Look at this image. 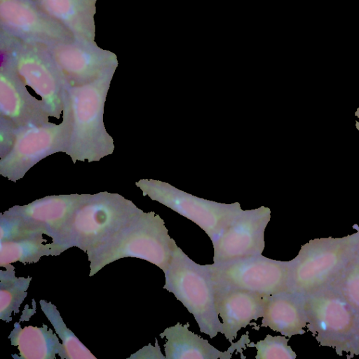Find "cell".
<instances>
[{"label":"cell","mask_w":359,"mask_h":359,"mask_svg":"<svg viewBox=\"0 0 359 359\" xmlns=\"http://www.w3.org/2000/svg\"><path fill=\"white\" fill-rule=\"evenodd\" d=\"M177 247L163 220L154 212L142 210L119 231L87 252L89 276L124 257L146 260L165 271Z\"/></svg>","instance_id":"7a4b0ae2"},{"label":"cell","mask_w":359,"mask_h":359,"mask_svg":"<svg viewBox=\"0 0 359 359\" xmlns=\"http://www.w3.org/2000/svg\"><path fill=\"white\" fill-rule=\"evenodd\" d=\"M0 318L11 320V313L19 311V306L27 292L31 278H16L13 266L6 271H0Z\"/></svg>","instance_id":"7402d4cb"},{"label":"cell","mask_w":359,"mask_h":359,"mask_svg":"<svg viewBox=\"0 0 359 359\" xmlns=\"http://www.w3.org/2000/svg\"><path fill=\"white\" fill-rule=\"evenodd\" d=\"M60 124H32L13 130L10 149L1 157L0 174L15 182L39 161L57 152L65 153L67 120Z\"/></svg>","instance_id":"ba28073f"},{"label":"cell","mask_w":359,"mask_h":359,"mask_svg":"<svg viewBox=\"0 0 359 359\" xmlns=\"http://www.w3.org/2000/svg\"><path fill=\"white\" fill-rule=\"evenodd\" d=\"M269 220L270 210L264 207L236 215L212 241L213 264L262 255Z\"/></svg>","instance_id":"9c48e42d"},{"label":"cell","mask_w":359,"mask_h":359,"mask_svg":"<svg viewBox=\"0 0 359 359\" xmlns=\"http://www.w3.org/2000/svg\"><path fill=\"white\" fill-rule=\"evenodd\" d=\"M144 195L168 206L179 214L194 222L210 238L211 241L220 231L242 211L238 204L223 205L195 198L175 197L157 189L142 180L136 182Z\"/></svg>","instance_id":"7c38bea8"},{"label":"cell","mask_w":359,"mask_h":359,"mask_svg":"<svg viewBox=\"0 0 359 359\" xmlns=\"http://www.w3.org/2000/svg\"><path fill=\"white\" fill-rule=\"evenodd\" d=\"M189 323L167 327L160 334L161 338L166 339L164 344L165 359H230L235 351L243 353L250 342L248 334L241 339L226 351H220L212 346L208 340L200 337L189 330Z\"/></svg>","instance_id":"e0dca14e"},{"label":"cell","mask_w":359,"mask_h":359,"mask_svg":"<svg viewBox=\"0 0 359 359\" xmlns=\"http://www.w3.org/2000/svg\"><path fill=\"white\" fill-rule=\"evenodd\" d=\"M261 327H268L289 338L305 333L307 319L304 297L291 291L269 296Z\"/></svg>","instance_id":"ac0fdd59"},{"label":"cell","mask_w":359,"mask_h":359,"mask_svg":"<svg viewBox=\"0 0 359 359\" xmlns=\"http://www.w3.org/2000/svg\"><path fill=\"white\" fill-rule=\"evenodd\" d=\"M50 57L65 85L71 86L90 83L114 72L117 64L111 54L69 43L53 48Z\"/></svg>","instance_id":"8fae6325"},{"label":"cell","mask_w":359,"mask_h":359,"mask_svg":"<svg viewBox=\"0 0 359 359\" xmlns=\"http://www.w3.org/2000/svg\"><path fill=\"white\" fill-rule=\"evenodd\" d=\"M0 124L16 130L32 124L48 123L49 115L42 102L7 68L0 73Z\"/></svg>","instance_id":"5bb4252c"},{"label":"cell","mask_w":359,"mask_h":359,"mask_svg":"<svg viewBox=\"0 0 359 359\" xmlns=\"http://www.w3.org/2000/svg\"><path fill=\"white\" fill-rule=\"evenodd\" d=\"M289 339L285 336H271L257 341L248 344V347H255L257 349L256 359H294L297 355L287 344Z\"/></svg>","instance_id":"d4e9b609"},{"label":"cell","mask_w":359,"mask_h":359,"mask_svg":"<svg viewBox=\"0 0 359 359\" xmlns=\"http://www.w3.org/2000/svg\"><path fill=\"white\" fill-rule=\"evenodd\" d=\"M214 287L215 309L222 320L221 333L232 344L241 328L262 318L269 296L240 288Z\"/></svg>","instance_id":"9a60e30c"},{"label":"cell","mask_w":359,"mask_h":359,"mask_svg":"<svg viewBox=\"0 0 359 359\" xmlns=\"http://www.w3.org/2000/svg\"><path fill=\"white\" fill-rule=\"evenodd\" d=\"M142 210L118 194L90 196L75 210L60 238L67 249L88 252L126 226Z\"/></svg>","instance_id":"3957f363"},{"label":"cell","mask_w":359,"mask_h":359,"mask_svg":"<svg viewBox=\"0 0 359 359\" xmlns=\"http://www.w3.org/2000/svg\"><path fill=\"white\" fill-rule=\"evenodd\" d=\"M351 353L359 355V323H358V327L355 341H354L352 349L351 351Z\"/></svg>","instance_id":"4316f807"},{"label":"cell","mask_w":359,"mask_h":359,"mask_svg":"<svg viewBox=\"0 0 359 359\" xmlns=\"http://www.w3.org/2000/svg\"><path fill=\"white\" fill-rule=\"evenodd\" d=\"M114 72L79 86H65L62 116L67 120L65 153L73 163L98 161L114 152L103 122L104 107Z\"/></svg>","instance_id":"6da1fadb"},{"label":"cell","mask_w":359,"mask_h":359,"mask_svg":"<svg viewBox=\"0 0 359 359\" xmlns=\"http://www.w3.org/2000/svg\"><path fill=\"white\" fill-rule=\"evenodd\" d=\"M42 235L33 236L11 241H1L0 265L7 267L10 264L20 262L24 264L36 262L42 256L59 255L67 248L52 242L43 245Z\"/></svg>","instance_id":"44dd1931"},{"label":"cell","mask_w":359,"mask_h":359,"mask_svg":"<svg viewBox=\"0 0 359 359\" xmlns=\"http://www.w3.org/2000/svg\"><path fill=\"white\" fill-rule=\"evenodd\" d=\"M40 305L43 312L62 339L64 350L63 358L96 359V357L67 328L55 305L45 300H41Z\"/></svg>","instance_id":"603a6c76"},{"label":"cell","mask_w":359,"mask_h":359,"mask_svg":"<svg viewBox=\"0 0 359 359\" xmlns=\"http://www.w3.org/2000/svg\"><path fill=\"white\" fill-rule=\"evenodd\" d=\"M0 18L10 31L28 38L64 41L67 32L26 0H0Z\"/></svg>","instance_id":"2e32d148"},{"label":"cell","mask_w":359,"mask_h":359,"mask_svg":"<svg viewBox=\"0 0 359 359\" xmlns=\"http://www.w3.org/2000/svg\"><path fill=\"white\" fill-rule=\"evenodd\" d=\"M206 266L215 285L243 289L266 297L290 291V261L259 255Z\"/></svg>","instance_id":"52a82bcc"},{"label":"cell","mask_w":359,"mask_h":359,"mask_svg":"<svg viewBox=\"0 0 359 359\" xmlns=\"http://www.w3.org/2000/svg\"><path fill=\"white\" fill-rule=\"evenodd\" d=\"M163 272V288L193 315L200 332L211 339L221 332L222 323L215 309L214 283L206 265L197 264L177 247Z\"/></svg>","instance_id":"5b68a950"},{"label":"cell","mask_w":359,"mask_h":359,"mask_svg":"<svg viewBox=\"0 0 359 359\" xmlns=\"http://www.w3.org/2000/svg\"><path fill=\"white\" fill-rule=\"evenodd\" d=\"M358 248V233L310 240L290 260V291L305 296L330 286Z\"/></svg>","instance_id":"277c9868"},{"label":"cell","mask_w":359,"mask_h":359,"mask_svg":"<svg viewBox=\"0 0 359 359\" xmlns=\"http://www.w3.org/2000/svg\"><path fill=\"white\" fill-rule=\"evenodd\" d=\"M130 358H160L165 359L161 351V348L158 345L157 340L156 341V346H153L149 344L147 346L143 347L139 350L135 354L132 355Z\"/></svg>","instance_id":"484cf974"},{"label":"cell","mask_w":359,"mask_h":359,"mask_svg":"<svg viewBox=\"0 0 359 359\" xmlns=\"http://www.w3.org/2000/svg\"><path fill=\"white\" fill-rule=\"evenodd\" d=\"M304 297L307 328L318 342L339 352H351L359 315L333 287L327 286Z\"/></svg>","instance_id":"8992f818"},{"label":"cell","mask_w":359,"mask_h":359,"mask_svg":"<svg viewBox=\"0 0 359 359\" xmlns=\"http://www.w3.org/2000/svg\"><path fill=\"white\" fill-rule=\"evenodd\" d=\"M46 15L72 33L89 39L93 34L95 0H37Z\"/></svg>","instance_id":"d6986e66"},{"label":"cell","mask_w":359,"mask_h":359,"mask_svg":"<svg viewBox=\"0 0 359 359\" xmlns=\"http://www.w3.org/2000/svg\"><path fill=\"white\" fill-rule=\"evenodd\" d=\"M330 286L336 289L359 315V248Z\"/></svg>","instance_id":"cb8c5ba5"},{"label":"cell","mask_w":359,"mask_h":359,"mask_svg":"<svg viewBox=\"0 0 359 359\" xmlns=\"http://www.w3.org/2000/svg\"><path fill=\"white\" fill-rule=\"evenodd\" d=\"M89 196H49L23 206H14L6 212L22 218L51 237L53 242L60 244L61 236L72 215Z\"/></svg>","instance_id":"4fadbf2b"},{"label":"cell","mask_w":359,"mask_h":359,"mask_svg":"<svg viewBox=\"0 0 359 359\" xmlns=\"http://www.w3.org/2000/svg\"><path fill=\"white\" fill-rule=\"evenodd\" d=\"M5 67L41 97L49 116H60L65 85L50 56L35 49H23L15 53Z\"/></svg>","instance_id":"30bf717a"},{"label":"cell","mask_w":359,"mask_h":359,"mask_svg":"<svg viewBox=\"0 0 359 359\" xmlns=\"http://www.w3.org/2000/svg\"><path fill=\"white\" fill-rule=\"evenodd\" d=\"M9 338L11 344L18 347L22 358H55L56 354L62 358L64 357L62 344L45 325L41 327L27 326L22 328L19 323H15Z\"/></svg>","instance_id":"ffe728a7"}]
</instances>
